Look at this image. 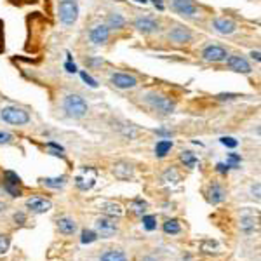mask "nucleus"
Listing matches in <instances>:
<instances>
[{
  "label": "nucleus",
  "mask_w": 261,
  "mask_h": 261,
  "mask_svg": "<svg viewBox=\"0 0 261 261\" xmlns=\"http://www.w3.org/2000/svg\"><path fill=\"white\" fill-rule=\"evenodd\" d=\"M145 103L162 115H171L174 111V108H176V103H174L173 99L160 94V92H155V91L145 94Z\"/></svg>",
  "instance_id": "nucleus-1"
},
{
  "label": "nucleus",
  "mask_w": 261,
  "mask_h": 261,
  "mask_svg": "<svg viewBox=\"0 0 261 261\" xmlns=\"http://www.w3.org/2000/svg\"><path fill=\"white\" fill-rule=\"evenodd\" d=\"M63 108L71 119H82L87 113V103L80 94H66L63 99Z\"/></svg>",
  "instance_id": "nucleus-2"
},
{
  "label": "nucleus",
  "mask_w": 261,
  "mask_h": 261,
  "mask_svg": "<svg viewBox=\"0 0 261 261\" xmlns=\"http://www.w3.org/2000/svg\"><path fill=\"white\" fill-rule=\"evenodd\" d=\"M0 119L11 126H26L30 122V115L24 108L9 105V107H4L0 110Z\"/></svg>",
  "instance_id": "nucleus-3"
},
{
  "label": "nucleus",
  "mask_w": 261,
  "mask_h": 261,
  "mask_svg": "<svg viewBox=\"0 0 261 261\" xmlns=\"http://www.w3.org/2000/svg\"><path fill=\"white\" fill-rule=\"evenodd\" d=\"M94 230L98 237L101 239H110L113 237L117 232H119V223H117V218L111 216H101L96 219L94 223Z\"/></svg>",
  "instance_id": "nucleus-4"
},
{
  "label": "nucleus",
  "mask_w": 261,
  "mask_h": 261,
  "mask_svg": "<svg viewBox=\"0 0 261 261\" xmlns=\"http://www.w3.org/2000/svg\"><path fill=\"white\" fill-rule=\"evenodd\" d=\"M58 14H60V21L63 24H73L79 18V4L77 0H61L60 7H58Z\"/></svg>",
  "instance_id": "nucleus-5"
},
{
  "label": "nucleus",
  "mask_w": 261,
  "mask_h": 261,
  "mask_svg": "<svg viewBox=\"0 0 261 261\" xmlns=\"http://www.w3.org/2000/svg\"><path fill=\"white\" fill-rule=\"evenodd\" d=\"M2 186L11 197H21V194H23V181L14 171H5Z\"/></svg>",
  "instance_id": "nucleus-6"
},
{
  "label": "nucleus",
  "mask_w": 261,
  "mask_h": 261,
  "mask_svg": "<svg viewBox=\"0 0 261 261\" xmlns=\"http://www.w3.org/2000/svg\"><path fill=\"white\" fill-rule=\"evenodd\" d=\"M96 178H98V173H96L94 167H84L80 171V174L75 178V185L79 190L87 192L91 190L92 186L96 185Z\"/></svg>",
  "instance_id": "nucleus-7"
},
{
  "label": "nucleus",
  "mask_w": 261,
  "mask_h": 261,
  "mask_svg": "<svg viewBox=\"0 0 261 261\" xmlns=\"http://www.w3.org/2000/svg\"><path fill=\"white\" fill-rule=\"evenodd\" d=\"M110 82L113 84L117 89H122V91H126V89H134V87L138 86V79H136L134 75L122 73V71L113 73V75L110 77Z\"/></svg>",
  "instance_id": "nucleus-8"
},
{
  "label": "nucleus",
  "mask_w": 261,
  "mask_h": 261,
  "mask_svg": "<svg viewBox=\"0 0 261 261\" xmlns=\"http://www.w3.org/2000/svg\"><path fill=\"white\" fill-rule=\"evenodd\" d=\"M202 58L209 63H221V61H226L228 54H226V49L221 45H207L202 51Z\"/></svg>",
  "instance_id": "nucleus-9"
},
{
  "label": "nucleus",
  "mask_w": 261,
  "mask_h": 261,
  "mask_svg": "<svg viewBox=\"0 0 261 261\" xmlns=\"http://www.w3.org/2000/svg\"><path fill=\"white\" fill-rule=\"evenodd\" d=\"M26 209H30L32 213L35 214H44L47 213V211L52 209V202L49 198H44V197H30L26 200Z\"/></svg>",
  "instance_id": "nucleus-10"
},
{
  "label": "nucleus",
  "mask_w": 261,
  "mask_h": 261,
  "mask_svg": "<svg viewBox=\"0 0 261 261\" xmlns=\"http://www.w3.org/2000/svg\"><path fill=\"white\" fill-rule=\"evenodd\" d=\"M173 9L186 18H194L197 14V4L194 0H173Z\"/></svg>",
  "instance_id": "nucleus-11"
},
{
  "label": "nucleus",
  "mask_w": 261,
  "mask_h": 261,
  "mask_svg": "<svg viewBox=\"0 0 261 261\" xmlns=\"http://www.w3.org/2000/svg\"><path fill=\"white\" fill-rule=\"evenodd\" d=\"M89 39H91V42L94 45H101V44H105L110 39V28L107 24H96L89 32Z\"/></svg>",
  "instance_id": "nucleus-12"
},
{
  "label": "nucleus",
  "mask_w": 261,
  "mask_h": 261,
  "mask_svg": "<svg viewBox=\"0 0 261 261\" xmlns=\"http://www.w3.org/2000/svg\"><path fill=\"white\" fill-rule=\"evenodd\" d=\"M226 63H228V66L232 68V70L239 71V73H245V75H249L251 71H253L249 61L245 60L244 56H228V58H226Z\"/></svg>",
  "instance_id": "nucleus-13"
},
{
  "label": "nucleus",
  "mask_w": 261,
  "mask_h": 261,
  "mask_svg": "<svg viewBox=\"0 0 261 261\" xmlns=\"http://www.w3.org/2000/svg\"><path fill=\"white\" fill-rule=\"evenodd\" d=\"M213 26L221 35H232L237 30V23L234 20H230V18H216L213 21Z\"/></svg>",
  "instance_id": "nucleus-14"
},
{
  "label": "nucleus",
  "mask_w": 261,
  "mask_h": 261,
  "mask_svg": "<svg viewBox=\"0 0 261 261\" xmlns=\"http://www.w3.org/2000/svg\"><path fill=\"white\" fill-rule=\"evenodd\" d=\"M167 37L174 44H188L192 40V32L185 26H174L171 28V32L167 33Z\"/></svg>",
  "instance_id": "nucleus-15"
},
{
  "label": "nucleus",
  "mask_w": 261,
  "mask_h": 261,
  "mask_svg": "<svg viewBox=\"0 0 261 261\" xmlns=\"http://www.w3.org/2000/svg\"><path fill=\"white\" fill-rule=\"evenodd\" d=\"M206 195H207V200H209V204H213V206L221 204V202L226 198L225 190H223V186L219 185V183H211L209 188H207V192H206Z\"/></svg>",
  "instance_id": "nucleus-16"
},
{
  "label": "nucleus",
  "mask_w": 261,
  "mask_h": 261,
  "mask_svg": "<svg viewBox=\"0 0 261 261\" xmlns=\"http://www.w3.org/2000/svg\"><path fill=\"white\" fill-rule=\"evenodd\" d=\"M99 211L105 214V216H111V218H120L124 214V209L119 202L113 200H103L99 202Z\"/></svg>",
  "instance_id": "nucleus-17"
},
{
  "label": "nucleus",
  "mask_w": 261,
  "mask_h": 261,
  "mask_svg": "<svg viewBox=\"0 0 261 261\" xmlns=\"http://www.w3.org/2000/svg\"><path fill=\"white\" fill-rule=\"evenodd\" d=\"M77 228H79V225H77V221L73 219V218L70 216H63L58 219V230H60L61 235H66V237H70V235H75Z\"/></svg>",
  "instance_id": "nucleus-18"
},
{
  "label": "nucleus",
  "mask_w": 261,
  "mask_h": 261,
  "mask_svg": "<svg viewBox=\"0 0 261 261\" xmlns=\"http://www.w3.org/2000/svg\"><path fill=\"white\" fill-rule=\"evenodd\" d=\"M134 28L141 33H153L158 32V21L152 20V18H138L134 21Z\"/></svg>",
  "instance_id": "nucleus-19"
},
{
  "label": "nucleus",
  "mask_w": 261,
  "mask_h": 261,
  "mask_svg": "<svg viewBox=\"0 0 261 261\" xmlns=\"http://www.w3.org/2000/svg\"><path fill=\"white\" fill-rule=\"evenodd\" d=\"M132 174H134V171H132V166H130V164H127V162L115 164L113 176L117 179H120V181H127V179L132 178Z\"/></svg>",
  "instance_id": "nucleus-20"
},
{
  "label": "nucleus",
  "mask_w": 261,
  "mask_h": 261,
  "mask_svg": "<svg viewBox=\"0 0 261 261\" xmlns=\"http://www.w3.org/2000/svg\"><path fill=\"white\" fill-rule=\"evenodd\" d=\"M98 261H129V256L122 249H108L103 254H99Z\"/></svg>",
  "instance_id": "nucleus-21"
},
{
  "label": "nucleus",
  "mask_w": 261,
  "mask_h": 261,
  "mask_svg": "<svg viewBox=\"0 0 261 261\" xmlns=\"http://www.w3.org/2000/svg\"><path fill=\"white\" fill-rule=\"evenodd\" d=\"M171 148H173V141H171V139H160V141L155 145V155H157L158 158H164L171 152Z\"/></svg>",
  "instance_id": "nucleus-22"
},
{
  "label": "nucleus",
  "mask_w": 261,
  "mask_h": 261,
  "mask_svg": "<svg viewBox=\"0 0 261 261\" xmlns=\"http://www.w3.org/2000/svg\"><path fill=\"white\" fill-rule=\"evenodd\" d=\"M108 28H113V30H122L126 26V20H124L122 14L119 12H111L110 16H108Z\"/></svg>",
  "instance_id": "nucleus-23"
},
{
  "label": "nucleus",
  "mask_w": 261,
  "mask_h": 261,
  "mask_svg": "<svg viewBox=\"0 0 261 261\" xmlns=\"http://www.w3.org/2000/svg\"><path fill=\"white\" fill-rule=\"evenodd\" d=\"M130 211L136 214V216H143V214H147L148 209V202L143 200V198H134V200L130 202Z\"/></svg>",
  "instance_id": "nucleus-24"
},
{
  "label": "nucleus",
  "mask_w": 261,
  "mask_h": 261,
  "mask_svg": "<svg viewBox=\"0 0 261 261\" xmlns=\"http://www.w3.org/2000/svg\"><path fill=\"white\" fill-rule=\"evenodd\" d=\"M162 230H164V234H167V235H178V234H181V225H179L178 219H167L162 225Z\"/></svg>",
  "instance_id": "nucleus-25"
},
{
  "label": "nucleus",
  "mask_w": 261,
  "mask_h": 261,
  "mask_svg": "<svg viewBox=\"0 0 261 261\" xmlns=\"http://www.w3.org/2000/svg\"><path fill=\"white\" fill-rule=\"evenodd\" d=\"M44 185L47 188H63L66 185V176H60V178H45L42 179Z\"/></svg>",
  "instance_id": "nucleus-26"
},
{
  "label": "nucleus",
  "mask_w": 261,
  "mask_h": 261,
  "mask_svg": "<svg viewBox=\"0 0 261 261\" xmlns=\"http://www.w3.org/2000/svg\"><path fill=\"white\" fill-rule=\"evenodd\" d=\"M141 221H143V228L148 230V232H153L157 228V216H153V214H143Z\"/></svg>",
  "instance_id": "nucleus-27"
},
{
  "label": "nucleus",
  "mask_w": 261,
  "mask_h": 261,
  "mask_svg": "<svg viewBox=\"0 0 261 261\" xmlns=\"http://www.w3.org/2000/svg\"><path fill=\"white\" fill-rule=\"evenodd\" d=\"M179 158H181V162L185 164V167H190V169H194L195 166H197V157H195L192 152H181V155H179Z\"/></svg>",
  "instance_id": "nucleus-28"
},
{
  "label": "nucleus",
  "mask_w": 261,
  "mask_h": 261,
  "mask_svg": "<svg viewBox=\"0 0 261 261\" xmlns=\"http://www.w3.org/2000/svg\"><path fill=\"white\" fill-rule=\"evenodd\" d=\"M240 228L244 234H253L254 232V218L253 216H244L240 219Z\"/></svg>",
  "instance_id": "nucleus-29"
},
{
  "label": "nucleus",
  "mask_w": 261,
  "mask_h": 261,
  "mask_svg": "<svg viewBox=\"0 0 261 261\" xmlns=\"http://www.w3.org/2000/svg\"><path fill=\"white\" fill-rule=\"evenodd\" d=\"M98 239L99 237H98V234H96V230H84L80 242H82V244H92V242H96Z\"/></svg>",
  "instance_id": "nucleus-30"
},
{
  "label": "nucleus",
  "mask_w": 261,
  "mask_h": 261,
  "mask_svg": "<svg viewBox=\"0 0 261 261\" xmlns=\"http://www.w3.org/2000/svg\"><path fill=\"white\" fill-rule=\"evenodd\" d=\"M240 162H242V157L237 153H228V157H226V166L230 167V169H239L240 167Z\"/></svg>",
  "instance_id": "nucleus-31"
},
{
  "label": "nucleus",
  "mask_w": 261,
  "mask_h": 261,
  "mask_svg": "<svg viewBox=\"0 0 261 261\" xmlns=\"http://www.w3.org/2000/svg\"><path fill=\"white\" fill-rule=\"evenodd\" d=\"M162 179L166 183H178L179 181V174H178V171L176 169H167L166 173H164V176H162Z\"/></svg>",
  "instance_id": "nucleus-32"
},
{
  "label": "nucleus",
  "mask_w": 261,
  "mask_h": 261,
  "mask_svg": "<svg viewBox=\"0 0 261 261\" xmlns=\"http://www.w3.org/2000/svg\"><path fill=\"white\" fill-rule=\"evenodd\" d=\"M9 245H11V239H9V235H0V254L7 253Z\"/></svg>",
  "instance_id": "nucleus-33"
},
{
  "label": "nucleus",
  "mask_w": 261,
  "mask_h": 261,
  "mask_svg": "<svg viewBox=\"0 0 261 261\" xmlns=\"http://www.w3.org/2000/svg\"><path fill=\"white\" fill-rule=\"evenodd\" d=\"M80 77H82V80H84V82H86L89 87H98V82H96V80L92 79V77L89 75L87 71H80Z\"/></svg>",
  "instance_id": "nucleus-34"
},
{
  "label": "nucleus",
  "mask_w": 261,
  "mask_h": 261,
  "mask_svg": "<svg viewBox=\"0 0 261 261\" xmlns=\"http://www.w3.org/2000/svg\"><path fill=\"white\" fill-rule=\"evenodd\" d=\"M219 141H221V145H225V147H228V148H235V147L239 145L237 139H235V138H230V136H228V138L225 136V138H221Z\"/></svg>",
  "instance_id": "nucleus-35"
},
{
  "label": "nucleus",
  "mask_w": 261,
  "mask_h": 261,
  "mask_svg": "<svg viewBox=\"0 0 261 261\" xmlns=\"http://www.w3.org/2000/svg\"><path fill=\"white\" fill-rule=\"evenodd\" d=\"M12 141V134L11 132H5V130H0V145H7Z\"/></svg>",
  "instance_id": "nucleus-36"
},
{
  "label": "nucleus",
  "mask_w": 261,
  "mask_h": 261,
  "mask_svg": "<svg viewBox=\"0 0 261 261\" xmlns=\"http://www.w3.org/2000/svg\"><path fill=\"white\" fill-rule=\"evenodd\" d=\"M14 221H16V225H24V223H26V214L16 213L14 214Z\"/></svg>",
  "instance_id": "nucleus-37"
},
{
  "label": "nucleus",
  "mask_w": 261,
  "mask_h": 261,
  "mask_svg": "<svg viewBox=\"0 0 261 261\" xmlns=\"http://www.w3.org/2000/svg\"><path fill=\"white\" fill-rule=\"evenodd\" d=\"M216 171H218V173H221V174H226V173L230 171V167L226 166L225 162H219V164L216 166Z\"/></svg>",
  "instance_id": "nucleus-38"
},
{
  "label": "nucleus",
  "mask_w": 261,
  "mask_h": 261,
  "mask_svg": "<svg viewBox=\"0 0 261 261\" xmlns=\"http://www.w3.org/2000/svg\"><path fill=\"white\" fill-rule=\"evenodd\" d=\"M65 68H66V71H70V73H75L77 71V66H75V63H65Z\"/></svg>",
  "instance_id": "nucleus-39"
},
{
  "label": "nucleus",
  "mask_w": 261,
  "mask_h": 261,
  "mask_svg": "<svg viewBox=\"0 0 261 261\" xmlns=\"http://www.w3.org/2000/svg\"><path fill=\"white\" fill-rule=\"evenodd\" d=\"M141 261H160L157 256H153V254H147V256H143Z\"/></svg>",
  "instance_id": "nucleus-40"
},
{
  "label": "nucleus",
  "mask_w": 261,
  "mask_h": 261,
  "mask_svg": "<svg viewBox=\"0 0 261 261\" xmlns=\"http://www.w3.org/2000/svg\"><path fill=\"white\" fill-rule=\"evenodd\" d=\"M251 56H253V60H256L258 63H260V61H261V58H260V51H253V52H251Z\"/></svg>",
  "instance_id": "nucleus-41"
},
{
  "label": "nucleus",
  "mask_w": 261,
  "mask_h": 261,
  "mask_svg": "<svg viewBox=\"0 0 261 261\" xmlns=\"http://www.w3.org/2000/svg\"><path fill=\"white\" fill-rule=\"evenodd\" d=\"M153 4L157 5V7L160 9V11H162V9H164V5H162V2H160V0H153Z\"/></svg>",
  "instance_id": "nucleus-42"
},
{
  "label": "nucleus",
  "mask_w": 261,
  "mask_h": 261,
  "mask_svg": "<svg viewBox=\"0 0 261 261\" xmlns=\"http://www.w3.org/2000/svg\"><path fill=\"white\" fill-rule=\"evenodd\" d=\"M136 2H141V4H147L148 0H136Z\"/></svg>",
  "instance_id": "nucleus-43"
}]
</instances>
